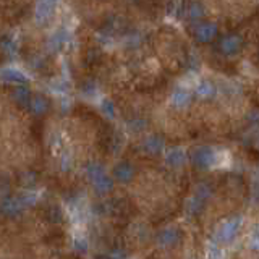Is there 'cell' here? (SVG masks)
Listing matches in <instances>:
<instances>
[{
	"instance_id": "1",
	"label": "cell",
	"mask_w": 259,
	"mask_h": 259,
	"mask_svg": "<svg viewBox=\"0 0 259 259\" xmlns=\"http://www.w3.org/2000/svg\"><path fill=\"white\" fill-rule=\"evenodd\" d=\"M217 47H219V50L223 55H235L243 47V38L237 33H228L223 38H220Z\"/></svg>"
},
{
	"instance_id": "2",
	"label": "cell",
	"mask_w": 259,
	"mask_h": 259,
	"mask_svg": "<svg viewBox=\"0 0 259 259\" xmlns=\"http://www.w3.org/2000/svg\"><path fill=\"white\" fill-rule=\"evenodd\" d=\"M193 34L198 43L201 44L211 43V41H214L217 38V34H219V26H217L214 21L199 23V25H196V28H194Z\"/></svg>"
},
{
	"instance_id": "3",
	"label": "cell",
	"mask_w": 259,
	"mask_h": 259,
	"mask_svg": "<svg viewBox=\"0 0 259 259\" xmlns=\"http://www.w3.org/2000/svg\"><path fill=\"white\" fill-rule=\"evenodd\" d=\"M57 7V0H38L36 7V21L38 25H45L52 18Z\"/></svg>"
},
{
	"instance_id": "4",
	"label": "cell",
	"mask_w": 259,
	"mask_h": 259,
	"mask_svg": "<svg viewBox=\"0 0 259 259\" xmlns=\"http://www.w3.org/2000/svg\"><path fill=\"white\" fill-rule=\"evenodd\" d=\"M186 13H188V18L190 20L198 21L204 16V7L199 2H191L190 5H188Z\"/></svg>"
},
{
	"instance_id": "5",
	"label": "cell",
	"mask_w": 259,
	"mask_h": 259,
	"mask_svg": "<svg viewBox=\"0 0 259 259\" xmlns=\"http://www.w3.org/2000/svg\"><path fill=\"white\" fill-rule=\"evenodd\" d=\"M13 97H15V101H16V102H20V104H26V102H28V97H29V92H28L26 87H18V89H15Z\"/></svg>"
},
{
	"instance_id": "6",
	"label": "cell",
	"mask_w": 259,
	"mask_h": 259,
	"mask_svg": "<svg viewBox=\"0 0 259 259\" xmlns=\"http://www.w3.org/2000/svg\"><path fill=\"white\" fill-rule=\"evenodd\" d=\"M31 107L33 110L36 112V114H39V112H44L47 109V102H45V99L44 97H34L33 101H31Z\"/></svg>"
},
{
	"instance_id": "7",
	"label": "cell",
	"mask_w": 259,
	"mask_h": 259,
	"mask_svg": "<svg viewBox=\"0 0 259 259\" xmlns=\"http://www.w3.org/2000/svg\"><path fill=\"white\" fill-rule=\"evenodd\" d=\"M3 78L10 81H25V76L16 70H3Z\"/></svg>"
},
{
	"instance_id": "8",
	"label": "cell",
	"mask_w": 259,
	"mask_h": 259,
	"mask_svg": "<svg viewBox=\"0 0 259 259\" xmlns=\"http://www.w3.org/2000/svg\"><path fill=\"white\" fill-rule=\"evenodd\" d=\"M214 92V87H213V85L211 83H208V81H204V83H201L199 85V87H198V94L199 96H211V94Z\"/></svg>"
},
{
	"instance_id": "9",
	"label": "cell",
	"mask_w": 259,
	"mask_h": 259,
	"mask_svg": "<svg viewBox=\"0 0 259 259\" xmlns=\"http://www.w3.org/2000/svg\"><path fill=\"white\" fill-rule=\"evenodd\" d=\"M188 99H190V96H188L185 91H176L175 96H173V102L175 104H186Z\"/></svg>"
}]
</instances>
